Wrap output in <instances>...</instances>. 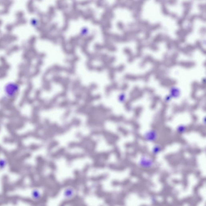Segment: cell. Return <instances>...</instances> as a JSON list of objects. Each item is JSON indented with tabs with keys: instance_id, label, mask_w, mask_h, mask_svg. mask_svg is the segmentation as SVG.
Wrapping results in <instances>:
<instances>
[{
	"instance_id": "cell-5",
	"label": "cell",
	"mask_w": 206,
	"mask_h": 206,
	"mask_svg": "<svg viewBox=\"0 0 206 206\" xmlns=\"http://www.w3.org/2000/svg\"><path fill=\"white\" fill-rule=\"evenodd\" d=\"M161 150V147L159 146L156 145L154 146L153 150V154H157L160 152Z\"/></svg>"
},
{
	"instance_id": "cell-4",
	"label": "cell",
	"mask_w": 206,
	"mask_h": 206,
	"mask_svg": "<svg viewBox=\"0 0 206 206\" xmlns=\"http://www.w3.org/2000/svg\"><path fill=\"white\" fill-rule=\"evenodd\" d=\"M177 130L178 133H184L186 131V128L184 125H180V126H178Z\"/></svg>"
},
{
	"instance_id": "cell-1",
	"label": "cell",
	"mask_w": 206,
	"mask_h": 206,
	"mask_svg": "<svg viewBox=\"0 0 206 206\" xmlns=\"http://www.w3.org/2000/svg\"><path fill=\"white\" fill-rule=\"evenodd\" d=\"M19 91L18 85L15 83H9L5 86L4 91L5 96L9 98L14 97Z\"/></svg>"
},
{
	"instance_id": "cell-2",
	"label": "cell",
	"mask_w": 206,
	"mask_h": 206,
	"mask_svg": "<svg viewBox=\"0 0 206 206\" xmlns=\"http://www.w3.org/2000/svg\"><path fill=\"white\" fill-rule=\"evenodd\" d=\"M140 165L143 168H148L153 166L154 165V161L150 158L144 156L140 159Z\"/></svg>"
},
{
	"instance_id": "cell-3",
	"label": "cell",
	"mask_w": 206,
	"mask_h": 206,
	"mask_svg": "<svg viewBox=\"0 0 206 206\" xmlns=\"http://www.w3.org/2000/svg\"><path fill=\"white\" fill-rule=\"evenodd\" d=\"M158 138V134L155 130H150L146 132L144 135V138L146 141L153 142L155 141Z\"/></svg>"
}]
</instances>
